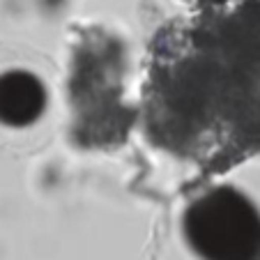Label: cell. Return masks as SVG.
Masks as SVG:
<instances>
[{"instance_id":"6da1fadb","label":"cell","mask_w":260,"mask_h":260,"mask_svg":"<svg viewBox=\"0 0 260 260\" xmlns=\"http://www.w3.org/2000/svg\"><path fill=\"white\" fill-rule=\"evenodd\" d=\"M145 129L177 157L226 168L260 150V0H205L157 37Z\"/></svg>"},{"instance_id":"7a4b0ae2","label":"cell","mask_w":260,"mask_h":260,"mask_svg":"<svg viewBox=\"0 0 260 260\" xmlns=\"http://www.w3.org/2000/svg\"><path fill=\"white\" fill-rule=\"evenodd\" d=\"M182 235L198 260H260V207L233 184L193 198Z\"/></svg>"},{"instance_id":"3957f363","label":"cell","mask_w":260,"mask_h":260,"mask_svg":"<svg viewBox=\"0 0 260 260\" xmlns=\"http://www.w3.org/2000/svg\"><path fill=\"white\" fill-rule=\"evenodd\" d=\"M46 90L30 72H7L3 76V118L12 127H25L42 115Z\"/></svg>"}]
</instances>
